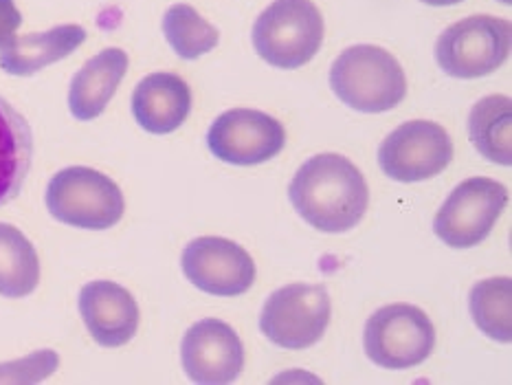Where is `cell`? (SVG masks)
<instances>
[{
  "instance_id": "obj_5",
  "label": "cell",
  "mask_w": 512,
  "mask_h": 385,
  "mask_svg": "<svg viewBox=\"0 0 512 385\" xmlns=\"http://www.w3.org/2000/svg\"><path fill=\"white\" fill-rule=\"evenodd\" d=\"M436 346V328L427 313L411 304H389L367 319L365 355L385 370H407L429 359Z\"/></svg>"
},
{
  "instance_id": "obj_23",
  "label": "cell",
  "mask_w": 512,
  "mask_h": 385,
  "mask_svg": "<svg viewBox=\"0 0 512 385\" xmlns=\"http://www.w3.org/2000/svg\"><path fill=\"white\" fill-rule=\"evenodd\" d=\"M20 25L22 16L14 0H0V49L16 38Z\"/></svg>"
},
{
  "instance_id": "obj_4",
  "label": "cell",
  "mask_w": 512,
  "mask_h": 385,
  "mask_svg": "<svg viewBox=\"0 0 512 385\" xmlns=\"http://www.w3.org/2000/svg\"><path fill=\"white\" fill-rule=\"evenodd\" d=\"M47 209L55 220L77 229L104 231L126 212L119 185L110 176L84 165L60 170L47 185Z\"/></svg>"
},
{
  "instance_id": "obj_13",
  "label": "cell",
  "mask_w": 512,
  "mask_h": 385,
  "mask_svg": "<svg viewBox=\"0 0 512 385\" xmlns=\"http://www.w3.org/2000/svg\"><path fill=\"white\" fill-rule=\"evenodd\" d=\"M80 315L88 333L104 348L126 346L137 335L139 306L132 293L110 280H95L82 286Z\"/></svg>"
},
{
  "instance_id": "obj_10",
  "label": "cell",
  "mask_w": 512,
  "mask_h": 385,
  "mask_svg": "<svg viewBox=\"0 0 512 385\" xmlns=\"http://www.w3.org/2000/svg\"><path fill=\"white\" fill-rule=\"evenodd\" d=\"M207 146L222 163L260 165L284 150L286 130L262 110L233 108L211 124Z\"/></svg>"
},
{
  "instance_id": "obj_17",
  "label": "cell",
  "mask_w": 512,
  "mask_h": 385,
  "mask_svg": "<svg viewBox=\"0 0 512 385\" xmlns=\"http://www.w3.org/2000/svg\"><path fill=\"white\" fill-rule=\"evenodd\" d=\"M33 163V132L25 115L0 97V207L25 187Z\"/></svg>"
},
{
  "instance_id": "obj_21",
  "label": "cell",
  "mask_w": 512,
  "mask_h": 385,
  "mask_svg": "<svg viewBox=\"0 0 512 385\" xmlns=\"http://www.w3.org/2000/svg\"><path fill=\"white\" fill-rule=\"evenodd\" d=\"M165 40L178 58L196 60L200 55L214 51L220 42V33L214 25L198 14L192 5H172L163 16Z\"/></svg>"
},
{
  "instance_id": "obj_11",
  "label": "cell",
  "mask_w": 512,
  "mask_h": 385,
  "mask_svg": "<svg viewBox=\"0 0 512 385\" xmlns=\"http://www.w3.org/2000/svg\"><path fill=\"white\" fill-rule=\"evenodd\" d=\"M181 267L196 289L209 295L236 297L247 293L255 282V262L238 242L203 236L183 249Z\"/></svg>"
},
{
  "instance_id": "obj_19",
  "label": "cell",
  "mask_w": 512,
  "mask_h": 385,
  "mask_svg": "<svg viewBox=\"0 0 512 385\" xmlns=\"http://www.w3.org/2000/svg\"><path fill=\"white\" fill-rule=\"evenodd\" d=\"M40 282V260L31 240L14 225L0 223V295L27 297Z\"/></svg>"
},
{
  "instance_id": "obj_14",
  "label": "cell",
  "mask_w": 512,
  "mask_h": 385,
  "mask_svg": "<svg viewBox=\"0 0 512 385\" xmlns=\"http://www.w3.org/2000/svg\"><path fill=\"white\" fill-rule=\"evenodd\" d=\"M192 110V91L183 77L174 73H152L132 93V115L152 135H170L178 130Z\"/></svg>"
},
{
  "instance_id": "obj_8",
  "label": "cell",
  "mask_w": 512,
  "mask_h": 385,
  "mask_svg": "<svg viewBox=\"0 0 512 385\" xmlns=\"http://www.w3.org/2000/svg\"><path fill=\"white\" fill-rule=\"evenodd\" d=\"M330 311V295L321 284H288L266 300L260 330L275 346L304 350L324 337Z\"/></svg>"
},
{
  "instance_id": "obj_6",
  "label": "cell",
  "mask_w": 512,
  "mask_h": 385,
  "mask_svg": "<svg viewBox=\"0 0 512 385\" xmlns=\"http://www.w3.org/2000/svg\"><path fill=\"white\" fill-rule=\"evenodd\" d=\"M510 38L512 27L504 18H464L440 33L436 62L444 73L458 80L491 75L508 60Z\"/></svg>"
},
{
  "instance_id": "obj_18",
  "label": "cell",
  "mask_w": 512,
  "mask_h": 385,
  "mask_svg": "<svg viewBox=\"0 0 512 385\" xmlns=\"http://www.w3.org/2000/svg\"><path fill=\"white\" fill-rule=\"evenodd\" d=\"M469 137L484 159L512 163V99L488 95L480 99L469 115Z\"/></svg>"
},
{
  "instance_id": "obj_16",
  "label": "cell",
  "mask_w": 512,
  "mask_h": 385,
  "mask_svg": "<svg viewBox=\"0 0 512 385\" xmlns=\"http://www.w3.org/2000/svg\"><path fill=\"white\" fill-rule=\"evenodd\" d=\"M86 31L80 25H60L44 33H27L0 49V69L7 75L27 77L44 66L60 62L82 47Z\"/></svg>"
},
{
  "instance_id": "obj_24",
  "label": "cell",
  "mask_w": 512,
  "mask_h": 385,
  "mask_svg": "<svg viewBox=\"0 0 512 385\" xmlns=\"http://www.w3.org/2000/svg\"><path fill=\"white\" fill-rule=\"evenodd\" d=\"M420 3L431 5V7H449V5H458L462 0H420Z\"/></svg>"
},
{
  "instance_id": "obj_1",
  "label": "cell",
  "mask_w": 512,
  "mask_h": 385,
  "mask_svg": "<svg viewBox=\"0 0 512 385\" xmlns=\"http://www.w3.org/2000/svg\"><path fill=\"white\" fill-rule=\"evenodd\" d=\"M288 198L310 227L324 234H343L363 220L370 205V190L365 176L350 159L326 152L308 159L297 170Z\"/></svg>"
},
{
  "instance_id": "obj_22",
  "label": "cell",
  "mask_w": 512,
  "mask_h": 385,
  "mask_svg": "<svg viewBox=\"0 0 512 385\" xmlns=\"http://www.w3.org/2000/svg\"><path fill=\"white\" fill-rule=\"evenodd\" d=\"M60 357L53 350H40L27 359L3 363L0 366V383H36L47 379L58 368Z\"/></svg>"
},
{
  "instance_id": "obj_3",
  "label": "cell",
  "mask_w": 512,
  "mask_h": 385,
  "mask_svg": "<svg viewBox=\"0 0 512 385\" xmlns=\"http://www.w3.org/2000/svg\"><path fill=\"white\" fill-rule=\"evenodd\" d=\"M251 40L266 64L302 69L324 42V16L313 0H273L255 20Z\"/></svg>"
},
{
  "instance_id": "obj_7",
  "label": "cell",
  "mask_w": 512,
  "mask_h": 385,
  "mask_svg": "<svg viewBox=\"0 0 512 385\" xmlns=\"http://www.w3.org/2000/svg\"><path fill=\"white\" fill-rule=\"evenodd\" d=\"M506 205L508 190L502 183L486 176H473L447 196L433 218V231L447 247H477L491 234Z\"/></svg>"
},
{
  "instance_id": "obj_12",
  "label": "cell",
  "mask_w": 512,
  "mask_h": 385,
  "mask_svg": "<svg viewBox=\"0 0 512 385\" xmlns=\"http://www.w3.org/2000/svg\"><path fill=\"white\" fill-rule=\"evenodd\" d=\"M183 370L194 383L225 385L236 381L244 368V346L229 324L200 319L183 337Z\"/></svg>"
},
{
  "instance_id": "obj_15",
  "label": "cell",
  "mask_w": 512,
  "mask_h": 385,
  "mask_svg": "<svg viewBox=\"0 0 512 385\" xmlns=\"http://www.w3.org/2000/svg\"><path fill=\"white\" fill-rule=\"evenodd\" d=\"M128 71L124 49H104L75 73L69 88V110L75 119L91 121L99 117L117 93Z\"/></svg>"
},
{
  "instance_id": "obj_20",
  "label": "cell",
  "mask_w": 512,
  "mask_h": 385,
  "mask_svg": "<svg viewBox=\"0 0 512 385\" xmlns=\"http://www.w3.org/2000/svg\"><path fill=\"white\" fill-rule=\"evenodd\" d=\"M475 326L486 337L508 344L512 339V280L488 278L477 282L469 295Z\"/></svg>"
},
{
  "instance_id": "obj_9",
  "label": "cell",
  "mask_w": 512,
  "mask_h": 385,
  "mask_svg": "<svg viewBox=\"0 0 512 385\" xmlns=\"http://www.w3.org/2000/svg\"><path fill=\"white\" fill-rule=\"evenodd\" d=\"M453 159L449 132L436 121L414 119L389 132L378 148V165L398 183H418L447 170Z\"/></svg>"
},
{
  "instance_id": "obj_25",
  "label": "cell",
  "mask_w": 512,
  "mask_h": 385,
  "mask_svg": "<svg viewBox=\"0 0 512 385\" xmlns=\"http://www.w3.org/2000/svg\"><path fill=\"white\" fill-rule=\"evenodd\" d=\"M502 3H504V5H510V0H502Z\"/></svg>"
},
{
  "instance_id": "obj_2",
  "label": "cell",
  "mask_w": 512,
  "mask_h": 385,
  "mask_svg": "<svg viewBox=\"0 0 512 385\" xmlns=\"http://www.w3.org/2000/svg\"><path fill=\"white\" fill-rule=\"evenodd\" d=\"M330 88L359 113H387L407 95V77L392 53L374 44L345 49L330 69Z\"/></svg>"
}]
</instances>
